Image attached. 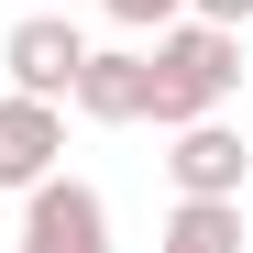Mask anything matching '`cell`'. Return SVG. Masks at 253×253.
Listing matches in <instances>:
<instances>
[{"mask_svg": "<svg viewBox=\"0 0 253 253\" xmlns=\"http://www.w3.org/2000/svg\"><path fill=\"white\" fill-rule=\"evenodd\" d=\"M231 88H242V33L198 22V11H176V22L143 44V121H154V132L231 110Z\"/></svg>", "mask_w": 253, "mask_h": 253, "instance_id": "1", "label": "cell"}, {"mask_svg": "<svg viewBox=\"0 0 253 253\" xmlns=\"http://www.w3.org/2000/svg\"><path fill=\"white\" fill-rule=\"evenodd\" d=\"M11 253H110V198L88 187V176H33L22 187V242Z\"/></svg>", "mask_w": 253, "mask_h": 253, "instance_id": "2", "label": "cell"}, {"mask_svg": "<svg viewBox=\"0 0 253 253\" xmlns=\"http://www.w3.org/2000/svg\"><path fill=\"white\" fill-rule=\"evenodd\" d=\"M165 176H176V198H242L253 187V143L231 132L220 110H209V121H176V132H165Z\"/></svg>", "mask_w": 253, "mask_h": 253, "instance_id": "3", "label": "cell"}, {"mask_svg": "<svg viewBox=\"0 0 253 253\" xmlns=\"http://www.w3.org/2000/svg\"><path fill=\"white\" fill-rule=\"evenodd\" d=\"M77 55H88V33L55 22V11H22V22H11V44H0V66H11V88H22V99H66V88H77Z\"/></svg>", "mask_w": 253, "mask_h": 253, "instance_id": "4", "label": "cell"}, {"mask_svg": "<svg viewBox=\"0 0 253 253\" xmlns=\"http://www.w3.org/2000/svg\"><path fill=\"white\" fill-rule=\"evenodd\" d=\"M55 154H66V99H0V187H33V176H55Z\"/></svg>", "mask_w": 253, "mask_h": 253, "instance_id": "5", "label": "cell"}, {"mask_svg": "<svg viewBox=\"0 0 253 253\" xmlns=\"http://www.w3.org/2000/svg\"><path fill=\"white\" fill-rule=\"evenodd\" d=\"M66 110H88V121H143V44H88L77 55V88H66Z\"/></svg>", "mask_w": 253, "mask_h": 253, "instance_id": "6", "label": "cell"}, {"mask_svg": "<svg viewBox=\"0 0 253 253\" xmlns=\"http://www.w3.org/2000/svg\"><path fill=\"white\" fill-rule=\"evenodd\" d=\"M154 253H242V198H176Z\"/></svg>", "mask_w": 253, "mask_h": 253, "instance_id": "7", "label": "cell"}, {"mask_svg": "<svg viewBox=\"0 0 253 253\" xmlns=\"http://www.w3.org/2000/svg\"><path fill=\"white\" fill-rule=\"evenodd\" d=\"M99 11H110L121 33H165V22H176V11H187V0H99Z\"/></svg>", "mask_w": 253, "mask_h": 253, "instance_id": "8", "label": "cell"}, {"mask_svg": "<svg viewBox=\"0 0 253 253\" xmlns=\"http://www.w3.org/2000/svg\"><path fill=\"white\" fill-rule=\"evenodd\" d=\"M187 11H198V22H220V33H242V22H253V0H187Z\"/></svg>", "mask_w": 253, "mask_h": 253, "instance_id": "9", "label": "cell"}]
</instances>
